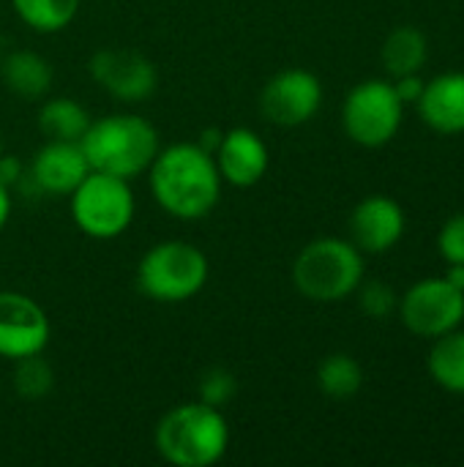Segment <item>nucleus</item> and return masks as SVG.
Wrapping results in <instances>:
<instances>
[{"mask_svg": "<svg viewBox=\"0 0 464 467\" xmlns=\"http://www.w3.org/2000/svg\"><path fill=\"white\" fill-rule=\"evenodd\" d=\"M52 63L33 49H14L3 60V82L22 101H41L52 90Z\"/></svg>", "mask_w": 464, "mask_h": 467, "instance_id": "obj_16", "label": "nucleus"}, {"mask_svg": "<svg viewBox=\"0 0 464 467\" xmlns=\"http://www.w3.org/2000/svg\"><path fill=\"white\" fill-rule=\"evenodd\" d=\"M427 369L440 389L451 394H464V331L454 328L432 339Z\"/></svg>", "mask_w": 464, "mask_h": 467, "instance_id": "obj_19", "label": "nucleus"}, {"mask_svg": "<svg viewBox=\"0 0 464 467\" xmlns=\"http://www.w3.org/2000/svg\"><path fill=\"white\" fill-rule=\"evenodd\" d=\"M317 386L328 400H350L364 389V367L350 353H331L317 367Z\"/></svg>", "mask_w": 464, "mask_h": 467, "instance_id": "obj_21", "label": "nucleus"}, {"mask_svg": "<svg viewBox=\"0 0 464 467\" xmlns=\"http://www.w3.org/2000/svg\"><path fill=\"white\" fill-rule=\"evenodd\" d=\"M438 249L446 263H464V211L446 219L438 235Z\"/></svg>", "mask_w": 464, "mask_h": 467, "instance_id": "obj_25", "label": "nucleus"}, {"mask_svg": "<svg viewBox=\"0 0 464 467\" xmlns=\"http://www.w3.org/2000/svg\"><path fill=\"white\" fill-rule=\"evenodd\" d=\"M11 208H14V200H11V189H5L0 183V233L5 230L8 219H11Z\"/></svg>", "mask_w": 464, "mask_h": 467, "instance_id": "obj_29", "label": "nucleus"}, {"mask_svg": "<svg viewBox=\"0 0 464 467\" xmlns=\"http://www.w3.org/2000/svg\"><path fill=\"white\" fill-rule=\"evenodd\" d=\"M213 159L224 183L235 189H252L265 178L271 164V150L257 131L238 126L224 131Z\"/></svg>", "mask_w": 464, "mask_h": 467, "instance_id": "obj_14", "label": "nucleus"}, {"mask_svg": "<svg viewBox=\"0 0 464 467\" xmlns=\"http://www.w3.org/2000/svg\"><path fill=\"white\" fill-rule=\"evenodd\" d=\"M82 0H11L16 19L33 33H60L66 30Z\"/></svg>", "mask_w": 464, "mask_h": 467, "instance_id": "obj_20", "label": "nucleus"}, {"mask_svg": "<svg viewBox=\"0 0 464 467\" xmlns=\"http://www.w3.org/2000/svg\"><path fill=\"white\" fill-rule=\"evenodd\" d=\"M156 451L175 467H211L230 449V424L219 408L200 400L167 410L153 432Z\"/></svg>", "mask_w": 464, "mask_h": 467, "instance_id": "obj_2", "label": "nucleus"}, {"mask_svg": "<svg viewBox=\"0 0 464 467\" xmlns=\"http://www.w3.org/2000/svg\"><path fill=\"white\" fill-rule=\"evenodd\" d=\"M407 230L405 208L386 194L364 197L350 213V241L364 254L391 252Z\"/></svg>", "mask_w": 464, "mask_h": 467, "instance_id": "obj_12", "label": "nucleus"}, {"mask_svg": "<svg viewBox=\"0 0 464 467\" xmlns=\"http://www.w3.org/2000/svg\"><path fill=\"white\" fill-rule=\"evenodd\" d=\"M52 326L38 301L16 290H0V358L19 361L44 353Z\"/></svg>", "mask_w": 464, "mask_h": 467, "instance_id": "obj_11", "label": "nucleus"}, {"mask_svg": "<svg viewBox=\"0 0 464 467\" xmlns=\"http://www.w3.org/2000/svg\"><path fill=\"white\" fill-rule=\"evenodd\" d=\"M323 107V82L309 68H282L260 93V112L268 123L298 129L309 123Z\"/></svg>", "mask_w": 464, "mask_h": 467, "instance_id": "obj_10", "label": "nucleus"}, {"mask_svg": "<svg viewBox=\"0 0 464 467\" xmlns=\"http://www.w3.org/2000/svg\"><path fill=\"white\" fill-rule=\"evenodd\" d=\"M397 315L410 334L421 339H438L462 326L464 293L446 276L421 279L399 298Z\"/></svg>", "mask_w": 464, "mask_h": 467, "instance_id": "obj_8", "label": "nucleus"}, {"mask_svg": "<svg viewBox=\"0 0 464 467\" xmlns=\"http://www.w3.org/2000/svg\"><path fill=\"white\" fill-rule=\"evenodd\" d=\"M0 391H3V380H0Z\"/></svg>", "mask_w": 464, "mask_h": 467, "instance_id": "obj_32", "label": "nucleus"}, {"mask_svg": "<svg viewBox=\"0 0 464 467\" xmlns=\"http://www.w3.org/2000/svg\"><path fill=\"white\" fill-rule=\"evenodd\" d=\"M235 394H238V380L224 367H211L197 380V400L211 405V408L224 410L235 400Z\"/></svg>", "mask_w": 464, "mask_h": 467, "instance_id": "obj_24", "label": "nucleus"}, {"mask_svg": "<svg viewBox=\"0 0 464 467\" xmlns=\"http://www.w3.org/2000/svg\"><path fill=\"white\" fill-rule=\"evenodd\" d=\"M22 181H25V164H22V159L14 156V153H3L0 156V183L5 189H14Z\"/></svg>", "mask_w": 464, "mask_h": 467, "instance_id": "obj_26", "label": "nucleus"}, {"mask_svg": "<svg viewBox=\"0 0 464 467\" xmlns=\"http://www.w3.org/2000/svg\"><path fill=\"white\" fill-rule=\"evenodd\" d=\"M38 131L46 140H63V142H79L90 126V112L68 99V96H57V99H46L38 107Z\"/></svg>", "mask_w": 464, "mask_h": 467, "instance_id": "obj_18", "label": "nucleus"}, {"mask_svg": "<svg viewBox=\"0 0 464 467\" xmlns=\"http://www.w3.org/2000/svg\"><path fill=\"white\" fill-rule=\"evenodd\" d=\"M90 79L123 104H142L159 88V71L150 57L129 47H101L88 60Z\"/></svg>", "mask_w": 464, "mask_h": 467, "instance_id": "obj_9", "label": "nucleus"}, {"mask_svg": "<svg viewBox=\"0 0 464 467\" xmlns=\"http://www.w3.org/2000/svg\"><path fill=\"white\" fill-rule=\"evenodd\" d=\"M222 137H224V131H222V129H216V126H211V129H205V131L200 134L197 145H200L202 150H208V153L213 156V153H216V148L222 145Z\"/></svg>", "mask_w": 464, "mask_h": 467, "instance_id": "obj_28", "label": "nucleus"}, {"mask_svg": "<svg viewBox=\"0 0 464 467\" xmlns=\"http://www.w3.org/2000/svg\"><path fill=\"white\" fill-rule=\"evenodd\" d=\"M424 85L427 82L418 74H405V77H397L394 79V88H397V93H399V99L405 104H416L421 99V93H424Z\"/></svg>", "mask_w": 464, "mask_h": 467, "instance_id": "obj_27", "label": "nucleus"}, {"mask_svg": "<svg viewBox=\"0 0 464 467\" xmlns=\"http://www.w3.org/2000/svg\"><path fill=\"white\" fill-rule=\"evenodd\" d=\"M405 118V101L399 99L391 79L358 82L342 104L345 134L361 148L388 145Z\"/></svg>", "mask_w": 464, "mask_h": 467, "instance_id": "obj_7", "label": "nucleus"}, {"mask_svg": "<svg viewBox=\"0 0 464 467\" xmlns=\"http://www.w3.org/2000/svg\"><path fill=\"white\" fill-rule=\"evenodd\" d=\"M457 290H462L464 293V263H449V271L443 274Z\"/></svg>", "mask_w": 464, "mask_h": 467, "instance_id": "obj_30", "label": "nucleus"}, {"mask_svg": "<svg viewBox=\"0 0 464 467\" xmlns=\"http://www.w3.org/2000/svg\"><path fill=\"white\" fill-rule=\"evenodd\" d=\"M156 205L180 222L205 219L222 197V175L216 159L197 142H175L161 148L148 170Z\"/></svg>", "mask_w": 464, "mask_h": 467, "instance_id": "obj_1", "label": "nucleus"}, {"mask_svg": "<svg viewBox=\"0 0 464 467\" xmlns=\"http://www.w3.org/2000/svg\"><path fill=\"white\" fill-rule=\"evenodd\" d=\"M79 145L90 170L126 181L148 172L161 150L156 126L134 112H118L90 120Z\"/></svg>", "mask_w": 464, "mask_h": 467, "instance_id": "obj_3", "label": "nucleus"}, {"mask_svg": "<svg viewBox=\"0 0 464 467\" xmlns=\"http://www.w3.org/2000/svg\"><path fill=\"white\" fill-rule=\"evenodd\" d=\"M380 57L394 79L405 74H418L429 60V38L416 25H399L386 36Z\"/></svg>", "mask_w": 464, "mask_h": 467, "instance_id": "obj_17", "label": "nucleus"}, {"mask_svg": "<svg viewBox=\"0 0 464 467\" xmlns=\"http://www.w3.org/2000/svg\"><path fill=\"white\" fill-rule=\"evenodd\" d=\"M416 107L432 131L464 134V71H446L429 79Z\"/></svg>", "mask_w": 464, "mask_h": 467, "instance_id": "obj_15", "label": "nucleus"}, {"mask_svg": "<svg viewBox=\"0 0 464 467\" xmlns=\"http://www.w3.org/2000/svg\"><path fill=\"white\" fill-rule=\"evenodd\" d=\"M3 153H5V150H3V137H0V156H3Z\"/></svg>", "mask_w": 464, "mask_h": 467, "instance_id": "obj_31", "label": "nucleus"}, {"mask_svg": "<svg viewBox=\"0 0 464 467\" xmlns=\"http://www.w3.org/2000/svg\"><path fill=\"white\" fill-rule=\"evenodd\" d=\"M211 276L205 252L189 241L153 244L137 265V287L156 304H183L197 298Z\"/></svg>", "mask_w": 464, "mask_h": 467, "instance_id": "obj_5", "label": "nucleus"}, {"mask_svg": "<svg viewBox=\"0 0 464 467\" xmlns=\"http://www.w3.org/2000/svg\"><path fill=\"white\" fill-rule=\"evenodd\" d=\"M364 282V252L347 238H317L293 263L295 290L317 304H336L356 296Z\"/></svg>", "mask_w": 464, "mask_h": 467, "instance_id": "obj_4", "label": "nucleus"}, {"mask_svg": "<svg viewBox=\"0 0 464 467\" xmlns=\"http://www.w3.org/2000/svg\"><path fill=\"white\" fill-rule=\"evenodd\" d=\"M88 172H90V164L79 142L46 140L30 161L27 183H33V189L41 194L68 197Z\"/></svg>", "mask_w": 464, "mask_h": 467, "instance_id": "obj_13", "label": "nucleus"}, {"mask_svg": "<svg viewBox=\"0 0 464 467\" xmlns=\"http://www.w3.org/2000/svg\"><path fill=\"white\" fill-rule=\"evenodd\" d=\"M358 306L369 320H388L391 315H397L399 309V296L388 282L372 279V282H361L358 290Z\"/></svg>", "mask_w": 464, "mask_h": 467, "instance_id": "obj_23", "label": "nucleus"}, {"mask_svg": "<svg viewBox=\"0 0 464 467\" xmlns=\"http://www.w3.org/2000/svg\"><path fill=\"white\" fill-rule=\"evenodd\" d=\"M71 219L77 230L93 241L120 238L137 213V200L131 192V181L90 170L82 183L68 194Z\"/></svg>", "mask_w": 464, "mask_h": 467, "instance_id": "obj_6", "label": "nucleus"}, {"mask_svg": "<svg viewBox=\"0 0 464 467\" xmlns=\"http://www.w3.org/2000/svg\"><path fill=\"white\" fill-rule=\"evenodd\" d=\"M11 383H14V391H16L19 400L38 402V400H44L52 391L55 372H52L49 361L41 353H36V356H27V358L14 361Z\"/></svg>", "mask_w": 464, "mask_h": 467, "instance_id": "obj_22", "label": "nucleus"}]
</instances>
